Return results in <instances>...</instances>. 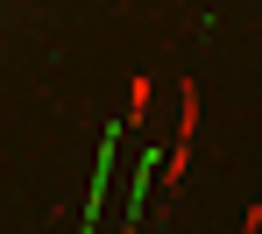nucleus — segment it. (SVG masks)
I'll list each match as a JSON object with an SVG mask.
<instances>
[{"label":"nucleus","instance_id":"nucleus-1","mask_svg":"<svg viewBox=\"0 0 262 234\" xmlns=\"http://www.w3.org/2000/svg\"><path fill=\"white\" fill-rule=\"evenodd\" d=\"M191 142H199V86L184 78L177 86V142H170V156H163V185H184V171H191Z\"/></svg>","mask_w":262,"mask_h":234},{"label":"nucleus","instance_id":"nucleus-2","mask_svg":"<svg viewBox=\"0 0 262 234\" xmlns=\"http://www.w3.org/2000/svg\"><path fill=\"white\" fill-rule=\"evenodd\" d=\"M149 99H156V86H149V78H128V121L149 114Z\"/></svg>","mask_w":262,"mask_h":234}]
</instances>
